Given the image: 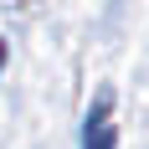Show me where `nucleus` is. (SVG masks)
<instances>
[{
  "instance_id": "f257e3e1",
  "label": "nucleus",
  "mask_w": 149,
  "mask_h": 149,
  "mask_svg": "<svg viewBox=\"0 0 149 149\" xmlns=\"http://www.w3.org/2000/svg\"><path fill=\"white\" fill-rule=\"evenodd\" d=\"M88 149H113V129H108V98L98 103V129L88 123Z\"/></svg>"
},
{
  "instance_id": "f03ea898",
  "label": "nucleus",
  "mask_w": 149,
  "mask_h": 149,
  "mask_svg": "<svg viewBox=\"0 0 149 149\" xmlns=\"http://www.w3.org/2000/svg\"><path fill=\"white\" fill-rule=\"evenodd\" d=\"M0 62H5V46H0Z\"/></svg>"
}]
</instances>
